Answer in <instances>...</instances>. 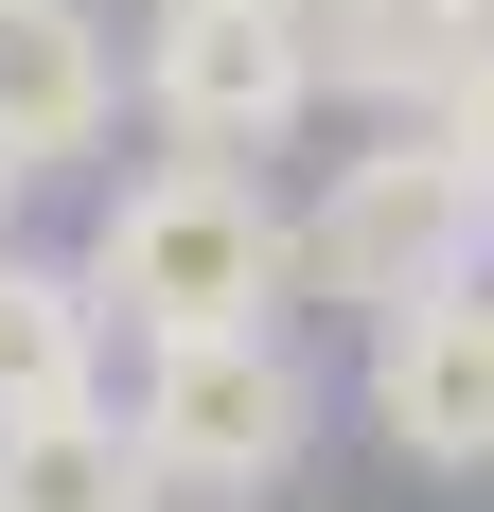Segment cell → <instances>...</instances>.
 <instances>
[{
	"label": "cell",
	"mask_w": 494,
	"mask_h": 512,
	"mask_svg": "<svg viewBox=\"0 0 494 512\" xmlns=\"http://www.w3.org/2000/svg\"><path fill=\"white\" fill-rule=\"evenodd\" d=\"M18 195H36V177H18V159H0V248H18Z\"/></svg>",
	"instance_id": "cell-10"
},
{
	"label": "cell",
	"mask_w": 494,
	"mask_h": 512,
	"mask_svg": "<svg viewBox=\"0 0 494 512\" xmlns=\"http://www.w3.org/2000/svg\"><path fill=\"white\" fill-rule=\"evenodd\" d=\"M371 424H389L406 460L477 477V460H494V301H406V318H371Z\"/></svg>",
	"instance_id": "cell-5"
},
{
	"label": "cell",
	"mask_w": 494,
	"mask_h": 512,
	"mask_svg": "<svg viewBox=\"0 0 494 512\" xmlns=\"http://www.w3.org/2000/svg\"><path fill=\"white\" fill-rule=\"evenodd\" d=\"M89 389H106V301H89L53 248H0V424L89 407Z\"/></svg>",
	"instance_id": "cell-7"
},
{
	"label": "cell",
	"mask_w": 494,
	"mask_h": 512,
	"mask_svg": "<svg viewBox=\"0 0 494 512\" xmlns=\"http://www.w3.org/2000/svg\"><path fill=\"white\" fill-rule=\"evenodd\" d=\"M71 283H89L124 336H247V318H283V212H265V177H230V159H142L124 195H106V230L71 248Z\"/></svg>",
	"instance_id": "cell-1"
},
{
	"label": "cell",
	"mask_w": 494,
	"mask_h": 512,
	"mask_svg": "<svg viewBox=\"0 0 494 512\" xmlns=\"http://www.w3.org/2000/svg\"><path fill=\"white\" fill-rule=\"evenodd\" d=\"M424 142H442L459 177H477V195H494V36H477V53H459V71H442V106H424Z\"/></svg>",
	"instance_id": "cell-9"
},
{
	"label": "cell",
	"mask_w": 494,
	"mask_h": 512,
	"mask_svg": "<svg viewBox=\"0 0 494 512\" xmlns=\"http://www.w3.org/2000/svg\"><path fill=\"white\" fill-rule=\"evenodd\" d=\"M142 106L177 124V159H230L247 177L318 89H300V36L265 18V0H159L142 18Z\"/></svg>",
	"instance_id": "cell-4"
},
{
	"label": "cell",
	"mask_w": 494,
	"mask_h": 512,
	"mask_svg": "<svg viewBox=\"0 0 494 512\" xmlns=\"http://www.w3.org/2000/svg\"><path fill=\"white\" fill-rule=\"evenodd\" d=\"M0 512H159L142 442H124V407H36V424H0Z\"/></svg>",
	"instance_id": "cell-8"
},
{
	"label": "cell",
	"mask_w": 494,
	"mask_h": 512,
	"mask_svg": "<svg viewBox=\"0 0 494 512\" xmlns=\"http://www.w3.org/2000/svg\"><path fill=\"white\" fill-rule=\"evenodd\" d=\"M124 106V53H106V0H0V159L53 177V159L106 142Z\"/></svg>",
	"instance_id": "cell-6"
},
{
	"label": "cell",
	"mask_w": 494,
	"mask_h": 512,
	"mask_svg": "<svg viewBox=\"0 0 494 512\" xmlns=\"http://www.w3.org/2000/svg\"><path fill=\"white\" fill-rule=\"evenodd\" d=\"M477 265H494V195L424 142V124L353 142L336 177H318V212H283V283H318V301H353V318L477 301Z\"/></svg>",
	"instance_id": "cell-2"
},
{
	"label": "cell",
	"mask_w": 494,
	"mask_h": 512,
	"mask_svg": "<svg viewBox=\"0 0 494 512\" xmlns=\"http://www.w3.org/2000/svg\"><path fill=\"white\" fill-rule=\"evenodd\" d=\"M124 442H142L159 495L265 512V495L300 477V442H318V371H300L283 318H247V336H159L142 389H124Z\"/></svg>",
	"instance_id": "cell-3"
}]
</instances>
